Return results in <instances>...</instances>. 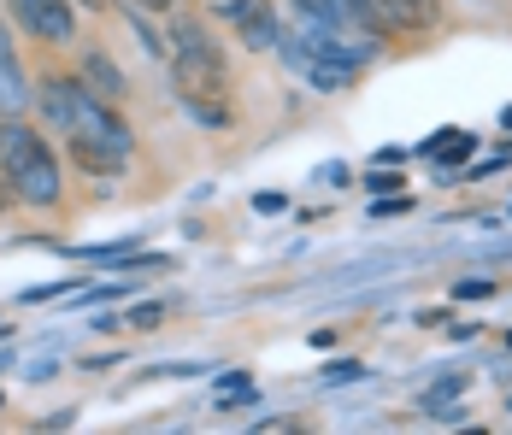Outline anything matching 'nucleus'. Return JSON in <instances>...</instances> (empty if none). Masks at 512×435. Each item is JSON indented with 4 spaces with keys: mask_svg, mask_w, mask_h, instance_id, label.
<instances>
[{
    "mask_svg": "<svg viewBox=\"0 0 512 435\" xmlns=\"http://www.w3.org/2000/svg\"><path fill=\"white\" fill-rule=\"evenodd\" d=\"M0 177H6V189L18 194V200H30V206H53L59 200V165L42 147V136L24 130V124L0 130Z\"/></svg>",
    "mask_w": 512,
    "mask_h": 435,
    "instance_id": "1",
    "label": "nucleus"
},
{
    "mask_svg": "<svg viewBox=\"0 0 512 435\" xmlns=\"http://www.w3.org/2000/svg\"><path fill=\"white\" fill-rule=\"evenodd\" d=\"M24 106H30V83H24L18 53H12L6 30H0V112H24Z\"/></svg>",
    "mask_w": 512,
    "mask_h": 435,
    "instance_id": "6",
    "label": "nucleus"
},
{
    "mask_svg": "<svg viewBox=\"0 0 512 435\" xmlns=\"http://www.w3.org/2000/svg\"><path fill=\"white\" fill-rule=\"evenodd\" d=\"M77 106H83V83H71V77H42V118H48V130H77Z\"/></svg>",
    "mask_w": 512,
    "mask_h": 435,
    "instance_id": "5",
    "label": "nucleus"
},
{
    "mask_svg": "<svg viewBox=\"0 0 512 435\" xmlns=\"http://www.w3.org/2000/svg\"><path fill=\"white\" fill-rule=\"evenodd\" d=\"M365 183H371V194H395V189H401V177H395V171H371Z\"/></svg>",
    "mask_w": 512,
    "mask_h": 435,
    "instance_id": "12",
    "label": "nucleus"
},
{
    "mask_svg": "<svg viewBox=\"0 0 512 435\" xmlns=\"http://www.w3.org/2000/svg\"><path fill=\"white\" fill-rule=\"evenodd\" d=\"M230 24H236V36L248 42V48H277L289 30L277 24V12H271V0H230Z\"/></svg>",
    "mask_w": 512,
    "mask_h": 435,
    "instance_id": "3",
    "label": "nucleus"
},
{
    "mask_svg": "<svg viewBox=\"0 0 512 435\" xmlns=\"http://www.w3.org/2000/svg\"><path fill=\"white\" fill-rule=\"evenodd\" d=\"M389 30H430L436 24V0H383Z\"/></svg>",
    "mask_w": 512,
    "mask_h": 435,
    "instance_id": "9",
    "label": "nucleus"
},
{
    "mask_svg": "<svg viewBox=\"0 0 512 435\" xmlns=\"http://www.w3.org/2000/svg\"><path fill=\"white\" fill-rule=\"evenodd\" d=\"M395 212H407V200H401V194H389V200H377V206H371V218H395Z\"/></svg>",
    "mask_w": 512,
    "mask_h": 435,
    "instance_id": "13",
    "label": "nucleus"
},
{
    "mask_svg": "<svg viewBox=\"0 0 512 435\" xmlns=\"http://www.w3.org/2000/svg\"><path fill=\"white\" fill-rule=\"evenodd\" d=\"M12 6H18L24 30L42 36V42H71V30H77V18H71L65 0H12Z\"/></svg>",
    "mask_w": 512,
    "mask_h": 435,
    "instance_id": "4",
    "label": "nucleus"
},
{
    "mask_svg": "<svg viewBox=\"0 0 512 435\" xmlns=\"http://www.w3.org/2000/svg\"><path fill=\"white\" fill-rule=\"evenodd\" d=\"M501 124H507V130H512V106H507V112H501Z\"/></svg>",
    "mask_w": 512,
    "mask_h": 435,
    "instance_id": "16",
    "label": "nucleus"
},
{
    "mask_svg": "<svg viewBox=\"0 0 512 435\" xmlns=\"http://www.w3.org/2000/svg\"><path fill=\"white\" fill-rule=\"evenodd\" d=\"M171 77H177V100L201 118V124H224L230 118V83H224V53L218 48H177L171 59Z\"/></svg>",
    "mask_w": 512,
    "mask_h": 435,
    "instance_id": "2",
    "label": "nucleus"
},
{
    "mask_svg": "<svg viewBox=\"0 0 512 435\" xmlns=\"http://www.w3.org/2000/svg\"><path fill=\"white\" fill-rule=\"evenodd\" d=\"M71 159H77L83 171H95V177H118L130 153H118V147H101V142H89V136H71Z\"/></svg>",
    "mask_w": 512,
    "mask_h": 435,
    "instance_id": "7",
    "label": "nucleus"
},
{
    "mask_svg": "<svg viewBox=\"0 0 512 435\" xmlns=\"http://www.w3.org/2000/svg\"><path fill=\"white\" fill-rule=\"evenodd\" d=\"M324 377H330V383H354V377H359V365H330Z\"/></svg>",
    "mask_w": 512,
    "mask_h": 435,
    "instance_id": "14",
    "label": "nucleus"
},
{
    "mask_svg": "<svg viewBox=\"0 0 512 435\" xmlns=\"http://www.w3.org/2000/svg\"><path fill=\"white\" fill-rule=\"evenodd\" d=\"M130 6H154V12H159V6H171V0H130Z\"/></svg>",
    "mask_w": 512,
    "mask_h": 435,
    "instance_id": "15",
    "label": "nucleus"
},
{
    "mask_svg": "<svg viewBox=\"0 0 512 435\" xmlns=\"http://www.w3.org/2000/svg\"><path fill=\"white\" fill-rule=\"evenodd\" d=\"M159 318H165V306H154V300H148V306H136V312H124V324H130V330H154Z\"/></svg>",
    "mask_w": 512,
    "mask_h": 435,
    "instance_id": "11",
    "label": "nucleus"
},
{
    "mask_svg": "<svg viewBox=\"0 0 512 435\" xmlns=\"http://www.w3.org/2000/svg\"><path fill=\"white\" fill-rule=\"evenodd\" d=\"M460 377H448V383H436L430 388V394H424V400H418V412H442V406H448V400H454V394H460Z\"/></svg>",
    "mask_w": 512,
    "mask_h": 435,
    "instance_id": "10",
    "label": "nucleus"
},
{
    "mask_svg": "<svg viewBox=\"0 0 512 435\" xmlns=\"http://www.w3.org/2000/svg\"><path fill=\"white\" fill-rule=\"evenodd\" d=\"M83 77H89L83 89H89L95 100H106V106H112V100H124V77H118V65H112L106 53H89V59H83Z\"/></svg>",
    "mask_w": 512,
    "mask_h": 435,
    "instance_id": "8",
    "label": "nucleus"
},
{
    "mask_svg": "<svg viewBox=\"0 0 512 435\" xmlns=\"http://www.w3.org/2000/svg\"><path fill=\"white\" fill-rule=\"evenodd\" d=\"M0 406H6V400H0Z\"/></svg>",
    "mask_w": 512,
    "mask_h": 435,
    "instance_id": "17",
    "label": "nucleus"
}]
</instances>
